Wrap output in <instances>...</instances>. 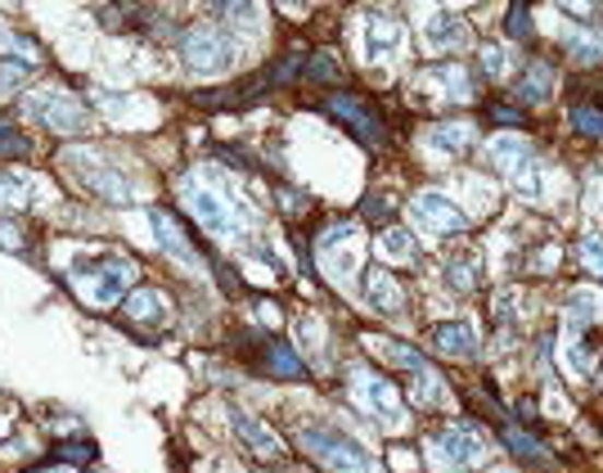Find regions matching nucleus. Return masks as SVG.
<instances>
[{
  "label": "nucleus",
  "mask_w": 603,
  "mask_h": 473,
  "mask_svg": "<svg viewBox=\"0 0 603 473\" xmlns=\"http://www.w3.org/2000/svg\"><path fill=\"white\" fill-rule=\"evenodd\" d=\"M428 144L433 150H441V154H469L473 150V127L469 122H446V127H433L428 131Z\"/></svg>",
  "instance_id": "a211bd4d"
},
{
  "label": "nucleus",
  "mask_w": 603,
  "mask_h": 473,
  "mask_svg": "<svg viewBox=\"0 0 603 473\" xmlns=\"http://www.w3.org/2000/svg\"><path fill=\"white\" fill-rule=\"evenodd\" d=\"M365 298L374 303V311H383V316H401L405 311V294H401V284L397 275H388L383 267H365Z\"/></svg>",
  "instance_id": "9b49d317"
},
{
  "label": "nucleus",
  "mask_w": 603,
  "mask_h": 473,
  "mask_svg": "<svg viewBox=\"0 0 603 473\" xmlns=\"http://www.w3.org/2000/svg\"><path fill=\"white\" fill-rule=\"evenodd\" d=\"M563 50H568V59H577V63H603V36L594 32H581V36H568V42H563Z\"/></svg>",
  "instance_id": "b1692460"
},
{
  "label": "nucleus",
  "mask_w": 603,
  "mask_h": 473,
  "mask_svg": "<svg viewBox=\"0 0 603 473\" xmlns=\"http://www.w3.org/2000/svg\"><path fill=\"white\" fill-rule=\"evenodd\" d=\"M505 447L522 460H545V447L536 438H527V433H518V428H505Z\"/></svg>",
  "instance_id": "cd10ccee"
},
{
  "label": "nucleus",
  "mask_w": 603,
  "mask_h": 473,
  "mask_svg": "<svg viewBox=\"0 0 603 473\" xmlns=\"http://www.w3.org/2000/svg\"><path fill=\"white\" fill-rule=\"evenodd\" d=\"M135 275V262L118 258V252H99V258H78L72 267V294L91 307H118L127 284Z\"/></svg>",
  "instance_id": "f257e3e1"
},
{
  "label": "nucleus",
  "mask_w": 603,
  "mask_h": 473,
  "mask_svg": "<svg viewBox=\"0 0 603 473\" xmlns=\"http://www.w3.org/2000/svg\"><path fill=\"white\" fill-rule=\"evenodd\" d=\"M55 456H59L63 464H91V460H95V442H91V438H72V442H59Z\"/></svg>",
  "instance_id": "c85d7f7f"
},
{
  "label": "nucleus",
  "mask_w": 603,
  "mask_h": 473,
  "mask_svg": "<svg viewBox=\"0 0 603 473\" xmlns=\"http://www.w3.org/2000/svg\"><path fill=\"white\" fill-rule=\"evenodd\" d=\"M176 50H180V59L190 63L194 72H225L239 59V46L221 27H185Z\"/></svg>",
  "instance_id": "7ed1b4c3"
},
{
  "label": "nucleus",
  "mask_w": 603,
  "mask_h": 473,
  "mask_svg": "<svg viewBox=\"0 0 603 473\" xmlns=\"http://www.w3.org/2000/svg\"><path fill=\"white\" fill-rule=\"evenodd\" d=\"M428 78L441 82V91H450V99H473V78L460 63H433Z\"/></svg>",
  "instance_id": "412c9836"
},
{
  "label": "nucleus",
  "mask_w": 603,
  "mask_h": 473,
  "mask_svg": "<svg viewBox=\"0 0 603 473\" xmlns=\"http://www.w3.org/2000/svg\"><path fill=\"white\" fill-rule=\"evenodd\" d=\"M23 114H27L32 122H42V127L59 131V135L86 131V108L72 99V95H63V91H42V95H32V99L23 104Z\"/></svg>",
  "instance_id": "423d86ee"
},
{
  "label": "nucleus",
  "mask_w": 603,
  "mask_h": 473,
  "mask_svg": "<svg viewBox=\"0 0 603 473\" xmlns=\"http://www.w3.org/2000/svg\"><path fill=\"white\" fill-rule=\"evenodd\" d=\"M522 104H545L554 95V63L549 59H532L522 72H518V91H513Z\"/></svg>",
  "instance_id": "2eb2a0df"
},
{
  "label": "nucleus",
  "mask_w": 603,
  "mask_h": 473,
  "mask_svg": "<svg viewBox=\"0 0 603 473\" xmlns=\"http://www.w3.org/2000/svg\"><path fill=\"white\" fill-rule=\"evenodd\" d=\"M505 32L513 36V42H527V36H532V10H527V5H513V10L505 14Z\"/></svg>",
  "instance_id": "72a5a7b5"
},
{
  "label": "nucleus",
  "mask_w": 603,
  "mask_h": 473,
  "mask_svg": "<svg viewBox=\"0 0 603 473\" xmlns=\"http://www.w3.org/2000/svg\"><path fill=\"white\" fill-rule=\"evenodd\" d=\"M297 447L307 451L316 464H324L329 473H369V456L352 438L333 433V428H302L297 433Z\"/></svg>",
  "instance_id": "f03ea898"
},
{
  "label": "nucleus",
  "mask_w": 603,
  "mask_h": 473,
  "mask_svg": "<svg viewBox=\"0 0 603 473\" xmlns=\"http://www.w3.org/2000/svg\"><path fill=\"white\" fill-rule=\"evenodd\" d=\"M401 46H405V27L397 19H369V27H365V50H369V59L388 63V59L401 55Z\"/></svg>",
  "instance_id": "ddd939ff"
},
{
  "label": "nucleus",
  "mask_w": 603,
  "mask_h": 473,
  "mask_svg": "<svg viewBox=\"0 0 603 473\" xmlns=\"http://www.w3.org/2000/svg\"><path fill=\"white\" fill-rule=\"evenodd\" d=\"M32 82V59H0V91H19Z\"/></svg>",
  "instance_id": "a878e982"
},
{
  "label": "nucleus",
  "mask_w": 603,
  "mask_h": 473,
  "mask_svg": "<svg viewBox=\"0 0 603 473\" xmlns=\"http://www.w3.org/2000/svg\"><path fill=\"white\" fill-rule=\"evenodd\" d=\"M482 72L486 78H500L505 72V50L500 46H482Z\"/></svg>",
  "instance_id": "c9c22d12"
},
{
  "label": "nucleus",
  "mask_w": 603,
  "mask_h": 473,
  "mask_svg": "<svg viewBox=\"0 0 603 473\" xmlns=\"http://www.w3.org/2000/svg\"><path fill=\"white\" fill-rule=\"evenodd\" d=\"M149 226H154V235H158V248L167 252V258H176V262H185V267H203L208 262V252L185 235L180 226H176V216L167 212V208H149Z\"/></svg>",
  "instance_id": "1a4fd4ad"
},
{
  "label": "nucleus",
  "mask_w": 603,
  "mask_h": 473,
  "mask_svg": "<svg viewBox=\"0 0 603 473\" xmlns=\"http://www.w3.org/2000/svg\"><path fill=\"white\" fill-rule=\"evenodd\" d=\"M55 473H63V469H55Z\"/></svg>",
  "instance_id": "4c0bfd02"
},
{
  "label": "nucleus",
  "mask_w": 603,
  "mask_h": 473,
  "mask_svg": "<svg viewBox=\"0 0 603 473\" xmlns=\"http://www.w3.org/2000/svg\"><path fill=\"white\" fill-rule=\"evenodd\" d=\"M230 428L239 433V438L261 456V460H284V442L275 438V433L267 424H257L252 415H244L239 406H230Z\"/></svg>",
  "instance_id": "f8f14e48"
},
{
  "label": "nucleus",
  "mask_w": 603,
  "mask_h": 473,
  "mask_svg": "<svg viewBox=\"0 0 603 473\" xmlns=\"http://www.w3.org/2000/svg\"><path fill=\"white\" fill-rule=\"evenodd\" d=\"M167 298L158 294V288H135V294L122 298V316L135 320V324H163L167 320Z\"/></svg>",
  "instance_id": "dca6fc26"
},
{
  "label": "nucleus",
  "mask_w": 603,
  "mask_h": 473,
  "mask_svg": "<svg viewBox=\"0 0 603 473\" xmlns=\"http://www.w3.org/2000/svg\"><path fill=\"white\" fill-rule=\"evenodd\" d=\"M352 379H356V397H360V402H365L374 415H383V419H397V415H401V397H397V388H392L383 375L356 370Z\"/></svg>",
  "instance_id": "9d476101"
},
{
  "label": "nucleus",
  "mask_w": 603,
  "mask_h": 473,
  "mask_svg": "<svg viewBox=\"0 0 603 473\" xmlns=\"http://www.w3.org/2000/svg\"><path fill=\"white\" fill-rule=\"evenodd\" d=\"M410 216H414V226L428 230V235H464L469 230V216L450 203L446 194H437V190L414 194L410 199Z\"/></svg>",
  "instance_id": "0eeeda50"
},
{
  "label": "nucleus",
  "mask_w": 603,
  "mask_h": 473,
  "mask_svg": "<svg viewBox=\"0 0 603 473\" xmlns=\"http://www.w3.org/2000/svg\"><path fill=\"white\" fill-rule=\"evenodd\" d=\"M581 258H586L590 275L603 280V239H599V235H586V239H581Z\"/></svg>",
  "instance_id": "f704fd0d"
},
{
  "label": "nucleus",
  "mask_w": 603,
  "mask_h": 473,
  "mask_svg": "<svg viewBox=\"0 0 603 473\" xmlns=\"http://www.w3.org/2000/svg\"><path fill=\"white\" fill-rule=\"evenodd\" d=\"M261 366H267L275 379H302V375H307V370H302V356L288 343H267V352H261Z\"/></svg>",
  "instance_id": "6ab92c4d"
},
{
  "label": "nucleus",
  "mask_w": 603,
  "mask_h": 473,
  "mask_svg": "<svg viewBox=\"0 0 603 473\" xmlns=\"http://www.w3.org/2000/svg\"><path fill=\"white\" fill-rule=\"evenodd\" d=\"M424 36H428L433 50H464V46H469L464 19H460V14H446V10H437V14L424 23Z\"/></svg>",
  "instance_id": "4468645a"
},
{
  "label": "nucleus",
  "mask_w": 603,
  "mask_h": 473,
  "mask_svg": "<svg viewBox=\"0 0 603 473\" xmlns=\"http://www.w3.org/2000/svg\"><path fill=\"white\" fill-rule=\"evenodd\" d=\"M522 158H532V150H527V144H522L518 135H500V140L486 144V163L500 167V172H513Z\"/></svg>",
  "instance_id": "aec40b11"
},
{
  "label": "nucleus",
  "mask_w": 603,
  "mask_h": 473,
  "mask_svg": "<svg viewBox=\"0 0 603 473\" xmlns=\"http://www.w3.org/2000/svg\"><path fill=\"white\" fill-rule=\"evenodd\" d=\"M23 203H27V186L19 176L0 172V208H23Z\"/></svg>",
  "instance_id": "473e14b6"
},
{
  "label": "nucleus",
  "mask_w": 603,
  "mask_h": 473,
  "mask_svg": "<svg viewBox=\"0 0 603 473\" xmlns=\"http://www.w3.org/2000/svg\"><path fill=\"white\" fill-rule=\"evenodd\" d=\"M302 78H307V82H320V86L343 82V63H338V55L320 50V55H311V59H302Z\"/></svg>",
  "instance_id": "4be33fe9"
},
{
  "label": "nucleus",
  "mask_w": 603,
  "mask_h": 473,
  "mask_svg": "<svg viewBox=\"0 0 603 473\" xmlns=\"http://www.w3.org/2000/svg\"><path fill=\"white\" fill-rule=\"evenodd\" d=\"M383 252H388V258H397V262L414 258V239H410V230L388 226V230H383Z\"/></svg>",
  "instance_id": "2f4dec72"
},
{
  "label": "nucleus",
  "mask_w": 603,
  "mask_h": 473,
  "mask_svg": "<svg viewBox=\"0 0 603 473\" xmlns=\"http://www.w3.org/2000/svg\"><path fill=\"white\" fill-rule=\"evenodd\" d=\"M360 212H365V222H374V226H388L392 216H397V203H392L388 194H369V199L360 203Z\"/></svg>",
  "instance_id": "c756f323"
},
{
  "label": "nucleus",
  "mask_w": 603,
  "mask_h": 473,
  "mask_svg": "<svg viewBox=\"0 0 603 473\" xmlns=\"http://www.w3.org/2000/svg\"><path fill=\"white\" fill-rule=\"evenodd\" d=\"M27 154H32V140L0 122V158H27Z\"/></svg>",
  "instance_id": "7c9ffc66"
},
{
  "label": "nucleus",
  "mask_w": 603,
  "mask_h": 473,
  "mask_svg": "<svg viewBox=\"0 0 603 473\" xmlns=\"http://www.w3.org/2000/svg\"><path fill=\"white\" fill-rule=\"evenodd\" d=\"M509 176H513V186H518L522 194L541 199V163H536V158H522V163H518Z\"/></svg>",
  "instance_id": "bb28decb"
},
{
  "label": "nucleus",
  "mask_w": 603,
  "mask_h": 473,
  "mask_svg": "<svg viewBox=\"0 0 603 473\" xmlns=\"http://www.w3.org/2000/svg\"><path fill=\"white\" fill-rule=\"evenodd\" d=\"M572 127H577L581 135H603V95H599L594 104H586V99L572 104Z\"/></svg>",
  "instance_id": "393cba45"
},
{
  "label": "nucleus",
  "mask_w": 603,
  "mask_h": 473,
  "mask_svg": "<svg viewBox=\"0 0 603 473\" xmlns=\"http://www.w3.org/2000/svg\"><path fill=\"white\" fill-rule=\"evenodd\" d=\"M428 343L441 356H473L477 352V334L469 330V324H437V330L428 334Z\"/></svg>",
  "instance_id": "f3484780"
},
{
  "label": "nucleus",
  "mask_w": 603,
  "mask_h": 473,
  "mask_svg": "<svg viewBox=\"0 0 603 473\" xmlns=\"http://www.w3.org/2000/svg\"><path fill=\"white\" fill-rule=\"evenodd\" d=\"M477 275H482V258H456V262H446V284L450 288H460V294H469V288H477Z\"/></svg>",
  "instance_id": "5701e85b"
},
{
  "label": "nucleus",
  "mask_w": 603,
  "mask_h": 473,
  "mask_svg": "<svg viewBox=\"0 0 603 473\" xmlns=\"http://www.w3.org/2000/svg\"><path fill=\"white\" fill-rule=\"evenodd\" d=\"M486 118H492V122H505V127H522V108H500V104H492V108H486Z\"/></svg>",
  "instance_id": "e433bc0d"
},
{
  "label": "nucleus",
  "mask_w": 603,
  "mask_h": 473,
  "mask_svg": "<svg viewBox=\"0 0 603 473\" xmlns=\"http://www.w3.org/2000/svg\"><path fill=\"white\" fill-rule=\"evenodd\" d=\"M433 451H441V460H446V464H456V469H464V464H486V456H492L486 438H482L477 428H469V424H450V428H441V433H437V442H433Z\"/></svg>",
  "instance_id": "6e6552de"
},
{
  "label": "nucleus",
  "mask_w": 603,
  "mask_h": 473,
  "mask_svg": "<svg viewBox=\"0 0 603 473\" xmlns=\"http://www.w3.org/2000/svg\"><path fill=\"white\" fill-rule=\"evenodd\" d=\"M180 194H185V208L194 212V222H199L208 235H216V239H239V235H244V216H239V208H230L216 190L194 186V180H185Z\"/></svg>",
  "instance_id": "20e7f679"
},
{
  "label": "nucleus",
  "mask_w": 603,
  "mask_h": 473,
  "mask_svg": "<svg viewBox=\"0 0 603 473\" xmlns=\"http://www.w3.org/2000/svg\"><path fill=\"white\" fill-rule=\"evenodd\" d=\"M320 108L329 118L347 122L356 131V140L369 144V150H383V144H388V122H383L379 108H374V99H365V95H329V99H320Z\"/></svg>",
  "instance_id": "39448f33"
}]
</instances>
